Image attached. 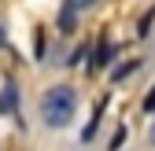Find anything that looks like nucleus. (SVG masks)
<instances>
[{"instance_id": "nucleus-1", "label": "nucleus", "mask_w": 155, "mask_h": 151, "mask_svg": "<svg viewBox=\"0 0 155 151\" xmlns=\"http://www.w3.org/2000/svg\"><path fill=\"white\" fill-rule=\"evenodd\" d=\"M70 114H74V92L67 88V85H55V88H48L45 92V100H41V118L48 122V125H67L70 122Z\"/></svg>"}, {"instance_id": "nucleus-2", "label": "nucleus", "mask_w": 155, "mask_h": 151, "mask_svg": "<svg viewBox=\"0 0 155 151\" xmlns=\"http://www.w3.org/2000/svg\"><path fill=\"white\" fill-rule=\"evenodd\" d=\"M11 107H15V88L4 85V92H0V111H11Z\"/></svg>"}, {"instance_id": "nucleus-3", "label": "nucleus", "mask_w": 155, "mask_h": 151, "mask_svg": "<svg viewBox=\"0 0 155 151\" xmlns=\"http://www.w3.org/2000/svg\"><path fill=\"white\" fill-rule=\"evenodd\" d=\"M148 107H155V88H151V96H148Z\"/></svg>"}, {"instance_id": "nucleus-4", "label": "nucleus", "mask_w": 155, "mask_h": 151, "mask_svg": "<svg viewBox=\"0 0 155 151\" xmlns=\"http://www.w3.org/2000/svg\"><path fill=\"white\" fill-rule=\"evenodd\" d=\"M74 4H78V8H85V4H92V0H74Z\"/></svg>"}, {"instance_id": "nucleus-5", "label": "nucleus", "mask_w": 155, "mask_h": 151, "mask_svg": "<svg viewBox=\"0 0 155 151\" xmlns=\"http://www.w3.org/2000/svg\"><path fill=\"white\" fill-rule=\"evenodd\" d=\"M0 48H4V26H0Z\"/></svg>"}, {"instance_id": "nucleus-6", "label": "nucleus", "mask_w": 155, "mask_h": 151, "mask_svg": "<svg viewBox=\"0 0 155 151\" xmlns=\"http://www.w3.org/2000/svg\"><path fill=\"white\" fill-rule=\"evenodd\" d=\"M151 140H155V133H151Z\"/></svg>"}]
</instances>
